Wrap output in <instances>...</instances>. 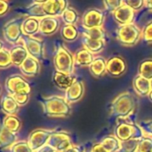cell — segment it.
I'll return each instance as SVG.
<instances>
[{
    "mask_svg": "<svg viewBox=\"0 0 152 152\" xmlns=\"http://www.w3.org/2000/svg\"><path fill=\"white\" fill-rule=\"evenodd\" d=\"M142 30L134 23L120 25L117 30V39L125 47H134L141 39Z\"/></svg>",
    "mask_w": 152,
    "mask_h": 152,
    "instance_id": "5b68a950",
    "label": "cell"
},
{
    "mask_svg": "<svg viewBox=\"0 0 152 152\" xmlns=\"http://www.w3.org/2000/svg\"><path fill=\"white\" fill-rule=\"evenodd\" d=\"M12 64L10 51L4 48L0 51V68H7Z\"/></svg>",
    "mask_w": 152,
    "mask_h": 152,
    "instance_id": "e575fe53",
    "label": "cell"
},
{
    "mask_svg": "<svg viewBox=\"0 0 152 152\" xmlns=\"http://www.w3.org/2000/svg\"><path fill=\"white\" fill-rule=\"evenodd\" d=\"M103 4L106 11L113 13L124 4V0H103Z\"/></svg>",
    "mask_w": 152,
    "mask_h": 152,
    "instance_id": "8d00e7d4",
    "label": "cell"
},
{
    "mask_svg": "<svg viewBox=\"0 0 152 152\" xmlns=\"http://www.w3.org/2000/svg\"><path fill=\"white\" fill-rule=\"evenodd\" d=\"M148 97H149V99H150L151 102L152 103V90H151V91L150 92V94H149V96H148Z\"/></svg>",
    "mask_w": 152,
    "mask_h": 152,
    "instance_id": "681fc988",
    "label": "cell"
},
{
    "mask_svg": "<svg viewBox=\"0 0 152 152\" xmlns=\"http://www.w3.org/2000/svg\"><path fill=\"white\" fill-rule=\"evenodd\" d=\"M37 152H56V151H54L51 146H49V145L47 144V145L44 146L42 149H40Z\"/></svg>",
    "mask_w": 152,
    "mask_h": 152,
    "instance_id": "bcb514c9",
    "label": "cell"
},
{
    "mask_svg": "<svg viewBox=\"0 0 152 152\" xmlns=\"http://www.w3.org/2000/svg\"><path fill=\"white\" fill-rule=\"evenodd\" d=\"M53 65L56 72L66 74H74V55L63 45H59L53 56Z\"/></svg>",
    "mask_w": 152,
    "mask_h": 152,
    "instance_id": "277c9868",
    "label": "cell"
},
{
    "mask_svg": "<svg viewBox=\"0 0 152 152\" xmlns=\"http://www.w3.org/2000/svg\"><path fill=\"white\" fill-rule=\"evenodd\" d=\"M89 71L96 79L102 77L107 73V60L103 56H96L89 66Z\"/></svg>",
    "mask_w": 152,
    "mask_h": 152,
    "instance_id": "ffe728a7",
    "label": "cell"
},
{
    "mask_svg": "<svg viewBox=\"0 0 152 152\" xmlns=\"http://www.w3.org/2000/svg\"><path fill=\"white\" fill-rule=\"evenodd\" d=\"M137 107V99L129 91L118 94L110 106V113L112 116L125 118L134 114Z\"/></svg>",
    "mask_w": 152,
    "mask_h": 152,
    "instance_id": "6da1fadb",
    "label": "cell"
},
{
    "mask_svg": "<svg viewBox=\"0 0 152 152\" xmlns=\"http://www.w3.org/2000/svg\"><path fill=\"white\" fill-rule=\"evenodd\" d=\"M44 113L49 117H66L72 113L70 104L65 98L60 96H51L42 99L40 101Z\"/></svg>",
    "mask_w": 152,
    "mask_h": 152,
    "instance_id": "7a4b0ae2",
    "label": "cell"
},
{
    "mask_svg": "<svg viewBox=\"0 0 152 152\" xmlns=\"http://www.w3.org/2000/svg\"><path fill=\"white\" fill-rule=\"evenodd\" d=\"M151 90H152V80H151Z\"/></svg>",
    "mask_w": 152,
    "mask_h": 152,
    "instance_id": "816d5d0a",
    "label": "cell"
},
{
    "mask_svg": "<svg viewBox=\"0 0 152 152\" xmlns=\"http://www.w3.org/2000/svg\"><path fill=\"white\" fill-rule=\"evenodd\" d=\"M77 80V79L74 74H66L56 71L53 74V82L54 85L64 91H66Z\"/></svg>",
    "mask_w": 152,
    "mask_h": 152,
    "instance_id": "e0dca14e",
    "label": "cell"
},
{
    "mask_svg": "<svg viewBox=\"0 0 152 152\" xmlns=\"http://www.w3.org/2000/svg\"><path fill=\"white\" fill-rule=\"evenodd\" d=\"M81 32L84 36H86L90 39L106 40V33L102 27L92 28V29H85L82 27Z\"/></svg>",
    "mask_w": 152,
    "mask_h": 152,
    "instance_id": "1f68e13d",
    "label": "cell"
},
{
    "mask_svg": "<svg viewBox=\"0 0 152 152\" xmlns=\"http://www.w3.org/2000/svg\"><path fill=\"white\" fill-rule=\"evenodd\" d=\"M10 8V5L6 0H0V16L4 15Z\"/></svg>",
    "mask_w": 152,
    "mask_h": 152,
    "instance_id": "7bdbcfd3",
    "label": "cell"
},
{
    "mask_svg": "<svg viewBox=\"0 0 152 152\" xmlns=\"http://www.w3.org/2000/svg\"><path fill=\"white\" fill-rule=\"evenodd\" d=\"M11 152H33L28 144V142H17L11 147Z\"/></svg>",
    "mask_w": 152,
    "mask_h": 152,
    "instance_id": "74e56055",
    "label": "cell"
},
{
    "mask_svg": "<svg viewBox=\"0 0 152 152\" xmlns=\"http://www.w3.org/2000/svg\"><path fill=\"white\" fill-rule=\"evenodd\" d=\"M94 55L91 53L89 50H87L85 47H82L78 49L75 54H74V60H75V65H79L82 67L85 66H90V65L93 63L94 60Z\"/></svg>",
    "mask_w": 152,
    "mask_h": 152,
    "instance_id": "44dd1931",
    "label": "cell"
},
{
    "mask_svg": "<svg viewBox=\"0 0 152 152\" xmlns=\"http://www.w3.org/2000/svg\"><path fill=\"white\" fill-rule=\"evenodd\" d=\"M108 152L121 151V142L115 135H108L100 142Z\"/></svg>",
    "mask_w": 152,
    "mask_h": 152,
    "instance_id": "4316f807",
    "label": "cell"
},
{
    "mask_svg": "<svg viewBox=\"0 0 152 152\" xmlns=\"http://www.w3.org/2000/svg\"><path fill=\"white\" fill-rule=\"evenodd\" d=\"M60 28V20L56 16H45L40 19L39 32L45 36L54 34Z\"/></svg>",
    "mask_w": 152,
    "mask_h": 152,
    "instance_id": "5bb4252c",
    "label": "cell"
},
{
    "mask_svg": "<svg viewBox=\"0 0 152 152\" xmlns=\"http://www.w3.org/2000/svg\"><path fill=\"white\" fill-rule=\"evenodd\" d=\"M16 134L7 130L2 123H0V147L8 148L12 147L17 142Z\"/></svg>",
    "mask_w": 152,
    "mask_h": 152,
    "instance_id": "d4e9b609",
    "label": "cell"
},
{
    "mask_svg": "<svg viewBox=\"0 0 152 152\" xmlns=\"http://www.w3.org/2000/svg\"><path fill=\"white\" fill-rule=\"evenodd\" d=\"M19 105L11 96H4L1 101V108L6 116H14L19 111Z\"/></svg>",
    "mask_w": 152,
    "mask_h": 152,
    "instance_id": "484cf974",
    "label": "cell"
},
{
    "mask_svg": "<svg viewBox=\"0 0 152 152\" xmlns=\"http://www.w3.org/2000/svg\"><path fill=\"white\" fill-rule=\"evenodd\" d=\"M5 89L11 96L19 92H27L30 94L31 91L28 82L18 74H14L7 78L5 82Z\"/></svg>",
    "mask_w": 152,
    "mask_h": 152,
    "instance_id": "ba28073f",
    "label": "cell"
},
{
    "mask_svg": "<svg viewBox=\"0 0 152 152\" xmlns=\"http://www.w3.org/2000/svg\"><path fill=\"white\" fill-rule=\"evenodd\" d=\"M57 132L55 129H36L30 133L28 138V144L33 152H37L47 145L50 137Z\"/></svg>",
    "mask_w": 152,
    "mask_h": 152,
    "instance_id": "8992f818",
    "label": "cell"
},
{
    "mask_svg": "<svg viewBox=\"0 0 152 152\" xmlns=\"http://www.w3.org/2000/svg\"><path fill=\"white\" fill-rule=\"evenodd\" d=\"M46 16H61L68 8V0H47L42 4Z\"/></svg>",
    "mask_w": 152,
    "mask_h": 152,
    "instance_id": "4fadbf2b",
    "label": "cell"
},
{
    "mask_svg": "<svg viewBox=\"0 0 152 152\" xmlns=\"http://www.w3.org/2000/svg\"><path fill=\"white\" fill-rule=\"evenodd\" d=\"M47 0H33L34 3H37V4H44L45 3Z\"/></svg>",
    "mask_w": 152,
    "mask_h": 152,
    "instance_id": "c3c4849f",
    "label": "cell"
},
{
    "mask_svg": "<svg viewBox=\"0 0 152 152\" xmlns=\"http://www.w3.org/2000/svg\"><path fill=\"white\" fill-rule=\"evenodd\" d=\"M127 65L126 60L119 56H114L107 61V73L113 78L121 77L126 73Z\"/></svg>",
    "mask_w": 152,
    "mask_h": 152,
    "instance_id": "8fae6325",
    "label": "cell"
},
{
    "mask_svg": "<svg viewBox=\"0 0 152 152\" xmlns=\"http://www.w3.org/2000/svg\"><path fill=\"white\" fill-rule=\"evenodd\" d=\"M124 4L137 12L145 6V0H124Z\"/></svg>",
    "mask_w": 152,
    "mask_h": 152,
    "instance_id": "ab89813d",
    "label": "cell"
},
{
    "mask_svg": "<svg viewBox=\"0 0 152 152\" xmlns=\"http://www.w3.org/2000/svg\"><path fill=\"white\" fill-rule=\"evenodd\" d=\"M88 152H108L101 143H95L93 145L91 150Z\"/></svg>",
    "mask_w": 152,
    "mask_h": 152,
    "instance_id": "ee69618b",
    "label": "cell"
},
{
    "mask_svg": "<svg viewBox=\"0 0 152 152\" xmlns=\"http://www.w3.org/2000/svg\"><path fill=\"white\" fill-rule=\"evenodd\" d=\"M65 152H85L82 146H77V145H72L70 148H69Z\"/></svg>",
    "mask_w": 152,
    "mask_h": 152,
    "instance_id": "f6af8a7d",
    "label": "cell"
},
{
    "mask_svg": "<svg viewBox=\"0 0 152 152\" xmlns=\"http://www.w3.org/2000/svg\"><path fill=\"white\" fill-rule=\"evenodd\" d=\"M2 49H4V43L0 40V51H1Z\"/></svg>",
    "mask_w": 152,
    "mask_h": 152,
    "instance_id": "f907efd6",
    "label": "cell"
},
{
    "mask_svg": "<svg viewBox=\"0 0 152 152\" xmlns=\"http://www.w3.org/2000/svg\"><path fill=\"white\" fill-rule=\"evenodd\" d=\"M145 6L149 10L152 11V0H145Z\"/></svg>",
    "mask_w": 152,
    "mask_h": 152,
    "instance_id": "7dc6e473",
    "label": "cell"
},
{
    "mask_svg": "<svg viewBox=\"0 0 152 152\" xmlns=\"http://www.w3.org/2000/svg\"><path fill=\"white\" fill-rule=\"evenodd\" d=\"M22 40L24 47H26L30 56L36 58L38 61L44 59V43L42 40L29 36L23 37Z\"/></svg>",
    "mask_w": 152,
    "mask_h": 152,
    "instance_id": "7c38bea8",
    "label": "cell"
},
{
    "mask_svg": "<svg viewBox=\"0 0 152 152\" xmlns=\"http://www.w3.org/2000/svg\"><path fill=\"white\" fill-rule=\"evenodd\" d=\"M133 87L135 93L141 97L149 96L150 92L151 91V81L142 77L141 75H136L133 81Z\"/></svg>",
    "mask_w": 152,
    "mask_h": 152,
    "instance_id": "d6986e66",
    "label": "cell"
},
{
    "mask_svg": "<svg viewBox=\"0 0 152 152\" xmlns=\"http://www.w3.org/2000/svg\"><path fill=\"white\" fill-rule=\"evenodd\" d=\"M0 92H1V86H0Z\"/></svg>",
    "mask_w": 152,
    "mask_h": 152,
    "instance_id": "f5cc1de1",
    "label": "cell"
},
{
    "mask_svg": "<svg viewBox=\"0 0 152 152\" xmlns=\"http://www.w3.org/2000/svg\"><path fill=\"white\" fill-rule=\"evenodd\" d=\"M84 94H85V84L82 81L77 80L65 91V99L69 104L76 103L83 98Z\"/></svg>",
    "mask_w": 152,
    "mask_h": 152,
    "instance_id": "2e32d148",
    "label": "cell"
},
{
    "mask_svg": "<svg viewBox=\"0 0 152 152\" xmlns=\"http://www.w3.org/2000/svg\"><path fill=\"white\" fill-rule=\"evenodd\" d=\"M82 43H83V46L85 48H86L91 53L95 55L103 50V48L105 47V45H106V40L94 39H90V38L83 35Z\"/></svg>",
    "mask_w": 152,
    "mask_h": 152,
    "instance_id": "cb8c5ba5",
    "label": "cell"
},
{
    "mask_svg": "<svg viewBox=\"0 0 152 152\" xmlns=\"http://www.w3.org/2000/svg\"><path fill=\"white\" fill-rule=\"evenodd\" d=\"M22 20L20 19H13L10 22H8L3 29V33L4 39L12 44H16L19 39L22 36V30H21V24Z\"/></svg>",
    "mask_w": 152,
    "mask_h": 152,
    "instance_id": "9c48e42d",
    "label": "cell"
},
{
    "mask_svg": "<svg viewBox=\"0 0 152 152\" xmlns=\"http://www.w3.org/2000/svg\"><path fill=\"white\" fill-rule=\"evenodd\" d=\"M40 19L35 17H28L23 20L21 24V30L25 36L32 37L39 31Z\"/></svg>",
    "mask_w": 152,
    "mask_h": 152,
    "instance_id": "603a6c76",
    "label": "cell"
},
{
    "mask_svg": "<svg viewBox=\"0 0 152 152\" xmlns=\"http://www.w3.org/2000/svg\"><path fill=\"white\" fill-rule=\"evenodd\" d=\"M3 125L12 133H17L21 127L20 120L15 116H6L3 120Z\"/></svg>",
    "mask_w": 152,
    "mask_h": 152,
    "instance_id": "f1b7e54d",
    "label": "cell"
},
{
    "mask_svg": "<svg viewBox=\"0 0 152 152\" xmlns=\"http://www.w3.org/2000/svg\"><path fill=\"white\" fill-rule=\"evenodd\" d=\"M139 125L142 128V130L143 131L144 135L146 133L148 136L152 137V119L142 121V122H140Z\"/></svg>",
    "mask_w": 152,
    "mask_h": 152,
    "instance_id": "b9f144b4",
    "label": "cell"
},
{
    "mask_svg": "<svg viewBox=\"0 0 152 152\" xmlns=\"http://www.w3.org/2000/svg\"><path fill=\"white\" fill-rule=\"evenodd\" d=\"M61 35L65 41H75L79 36V30L76 25L64 24L61 29Z\"/></svg>",
    "mask_w": 152,
    "mask_h": 152,
    "instance_id": "83f0119b",
    "label": "cell"
},
{
    "mask_svg": "<svg viewBox=\"0 0 152 152\" xmlns=\"http://www.w3.org/2000/svg\"><path fill=\"white\" fill-rule=\"evenodd\" d=\"M113 16L115 21L119 25H126L133 23L135 17V11L126 4H122L119 8L113 12Z\"/></svg>",
    "mask_w": 152,
    "mask_h": 152,
    "instance_id": "9a60e30c",
    "label": "cell"
},
{
    "mask_svg": "<svg viewBox=\"0 0 152 152\" xmlns=\"http://www.w3.org/2000/svg\"><path fill=\"white\" fill-rule=\"evenodd\" d=\"M47 144L57 152H65L73 145L70 134L66 132H55L50 137Z\"/></svg>",
    "mask_w": 152,
    "mask_h": 152,
    "instance_id": "30bf717a",
    "label": "cell"
},
{
    "mask_svg": "<svg viewBox=\"0 0 152 152\" xmlns=\"http://www.w3.org/2000/svg\"><path fill=\"white\" fill-rule=\"evenodd\" d=\"M20 72L28 77H34L37 76L40 72V64L39 61L36 58L28 56L27 59L22 63L20 66Z\"/></svg>",
    "mask_w": 152,
    "mask_h": 152,
    "instance_id": "ac0fdd59",
    "label": "cell"
},
{
    "mask_svg": "<svg viewBox=\"0 0 152 152\" xmlns=\"http://www.w3.org/2000/svg\"><path fill=\"white\" fill-rule=\"evenodd\" d=\"M122 120L117 124L114 135L120 142H126L129 140H141L145 135L139 125L133 122H127L125 118H118Z\"/></svg>",
    "mask_w": 152,
    "mask_h": 152,
    "instance_id": "3957f363",
    "label": "cell"
},
{
    "mask_svg": "<svg viewBox=\"0 0 152 152\" xmlns=\"http://www.w3.org/2000/svg\"><path fill=\"white\" fill-rule=\"evenodd\" d=\"M137 152H152V137L144 136L141 139Z\"/></svg>",
    "mask_w": 152,
    "mask_h": 152,
    "instance_id": "d590c367",
    "label": "cell"
},
{
    "mask_svg": "<svg viewBox=\"0 0 152 152\" xmlns=\"http://www.w3.org/2000/svg\"><path fill=\"white\" fill-rule=\"evenodd\" d=\"M138 74L151 81L152 80V58L142 60L138 66Z\"/></svg>",
    "mask_w": 152,
    "mask_h": 152,
    "instance_id": "f546056e",
    "label": "cell"
},
{
    "mask_svg": "<svg viewBox=\"0 0 152 152\" xmlns=\"http://www.w3.org/2000/svg\"><path fill=\"white\" fill-rule=\"evenodd\" d=\"M142 38L146 44H152V22H148L142 30Z\"/></svg>",
    "mask_w": 152,
    "mask_h": 152,
    "instance_id": "f35d334b",
    "label": "cell"
},
{
    "mask_svg": "<svg viewBox=\"0 0 152 152\" xmlns=\"http://www.w3.org/2000/svg\"><path fill=\"white\" fill-rule=\"evenodd\" d=\"M61 17L65 24H70V25H76V23L79 20V15L77 10L71 6H68V8L63 12Z\"/></svg>",
    "mask_w": 152,
    "mask_h": 152,
    "instance_id": "4dcf8cb0",
    "label": "cell"
},
{
    "mask_svg": "<svg viewBox=\"0 0 152 152\" xmlns=\"http://www.w3.org/2000/svg\"><path fill=\"white\" fill-rule=\"evenodd\" d=\"M10 54H11L12 64L19 67L29 56L24 45H16L11 49Z\"/></svg>",
    "mask_w": 152,
    "mask_h": 152,
    "instance_id": "7402d4cb",
    "label": "cell"
},
{
    "mask_svg": "<svg viewBox=\"0 0 152 152\" xmlns=\"http://www.w3.org/2000/svg\"><path fill=\"white\" fill-rule=\"evenodd\" d=\"M27 14L28 15V17H35L38 19H41L46 16L43 9L42 4H37V3H33L31 5H29L27 8Z\"/></svg>",
    "mask_w": 152,
    "mask_h": 152,
    "instance_id": "d6a6232c",
    "label": "cell"
},
{
    "mask_svg": "<svg viewBox=\"0 0 152 152\" xmlns=\"http://www.w3.org/2000/svg\"><path fill=\"white\" fill-rule=\"evenodd\" d=\"M105 20V13L103 11L96 8H92L85 12L82 17V27L85 29H92L102 27Z\"/></svg>",
    "mask_w": 152,
    "mask_h": 152,
    "instance_id": "52a82bcc",
    "label": "cell"
},
{
    "mask_svg": "<svg viewBox=\"0 0 152 152\" xmlns=\"http://www.w3.org/2000/svg\"><path fill=\"white\" fill-rule=\"evenodd\" d=\"M15 101L17 102V104L19 106H24L28 103V99H29V93L27 92H19V93H15L12 96Z\"/></svg>",
    "mask_w": 152,
    "mask_h": 152,
    "instance_id": "60d3db41",
    "label": "cell"
},
{
    "mask_svg": "<svg viewBox=\"0 0 152 152\" xmlns=\"http://www.w3.org/2000/svg\"><path fill=\"white\" fill-rule=\"evenodd\" d=\"M139 140H129L126 142H121L122 152H137L139 148Z\"/></svg>",
    "mask_w": 152,
    "mask_h": 152,
    "instance_id": "836d02e7",
    "label": "cell"
}]
</instances>
